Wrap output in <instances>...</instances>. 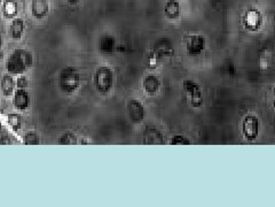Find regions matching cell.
Listing matches in <instances>:
<instances>
[{
    "label": "cell",
    "mask_w": 275,
    "mask_h": 207,
    "mask_svg": "<svg viewBox=\"0 0 275 207\" xmlns=\"http://www.w3.org/2000/svg\"><path fill=\"white\" fill-rule=\"evenodd\" d=\"M33 63V56L25 49H15L12 51L6 61V69L12 75H22Z\"/></svg>",
    "instance_id": "6da1fadb"
},
{
    "label": "cell",
    "mask_w": 275,
    "mask_h": 207,
    "mask_svg": "<svg viewBox=\"0 0 275 207\" xmlns=\"http://www.w3.org/2000/svg\"><path fill=\"white\" fill-rule=\"evenodd\" d=\"M80 86L79 70L74 66H67L61 69L59 75L60 90L64 93H73Z\"/></svg>",
    "instance_id": "7a4b0ae2"
},
{
    "label": "cell",
    "mask_w": 275,
    "mask_h": 207,
    "mask_svg": "<svg viewBox=\"0 0 275 207\" xmlns=\"http://www.w3.org/2000/svg\"><path fill=\"white\" fill-rule=\"evenodd\" d=\"M93 82L96 89L100 93L106 94L110 92L114 87V72L110 67L101 66L97 68L93 76Z\"/></svg>",
    "instance_id": "3957f363"
},
{
    "label": "cell",
    "mask_w": 275,
    "mask_h": 207,
    "mask_svg": "<svg viewBox=\"0 0 275 207\" xmlns=\"http://www.w3.org/2000/svg\"><path fill=\"white\" fill-rule=\"evenodd\" d=\"M242 132L248 141L257 140L259 135V120L256 115H247L243 118Z\"/></svg>",
    "instance_id": "277c9868"
},
{
    "label": "cell",
    "mask_w": 275,
    "mask_h": 207,
    "mask_svg": "<svg viewBox=\"0 0 275 207\" xmlns=\"http://www.w3.org/2000/svg\"><path fill=\"white\" fill-rule=\"evenodd\" d=\"M127 114L133 123H140L146 117V110L144 104L140 100L132 98L127 101Z\"/></svg>",
    "instance_id": "5b68a950"
},
{
    "label": "cell",
    "mask_w": 275,
    "mask_h": 207,
    "mask_svg": "<svg viewBox=\"0 0 275 207\" xmlns=\"http://www.w3.org/2000/svg\"><path fill=\"white\" fill-rule=\"evenodd\" d=\"M183 88H185L186 92L188 93V96L191 97V101L193 107H201L203 105V96H202V90L201 88L195 81L187 80L183 83Z\"/></svg>",
    "instance_id": "8992f818"
},
{
    "label": "cell",
    "mask_w": 275,
    "mask_h": 207,
    "mask_svg": "<svg viewBox=\"0 0 275 207\" xmlns=\"http://www.w3.org/2000/svg\"><path fill=\"white\" fill-rule=\"evenodd\" d=\"M31 103V97L26 89H18L13 93V105L16 110L25 111L29 108Z\"/></svg>",
    "instance_id": "52a82bcc"
},
{
    "label": "cell",
    "mask_w": 275,
    "mask_h": 207,
    "mask_svg": "<svg viewBox=\"0 0 275 207\" xmlns=\"http://www.w3.org/2000/svg\"><path fill=\"white\" fill-rule=\"evenodd\" d=\"M205 49V38L202 35H194L186 44V51L189 56H199Z\"/></svg>",
    "instance_id": "ba28073f"
},
{
    "label": "cell",
    "mask_w": 275,
    "mask_h": 207,
    "mask_svg": "<svg viewBox=\"0 0 275 207\" xmlns=\"http://www.w3.org/2000/svg\"><path fill=\"white\" fill-rule=\"evenodd\" d=\"M144 143L148 145H158L164 143L162 132L154 125H148L144 130Z\"/></svg>",
    "instance_id": "9c48e42d"
},
{
    "label": "cell",
    "mask_w": 275,
    "mask_h": 207,
    "mask_svg": "<svg viewBox=\"0 0 275 207\" xmlns=\"http://www.w3.org/2000/svg\"><path fill=\"white\" fill-rule=\"evenodd\" d=\"M30 8L33 18L44 19L50 12V2L49 0H31Z\"/></svg>",
    "instance_id": "30bf717a"
},
{
    "label": "cell",
    "mask_w": 275,
    "mask_h": 207,
    "mask_svg": "<svg viewBox=\"0 0 275 207\" xmlns=\"http://www.w3.org/2000/svg\"><path fill=\"white\" fill-rule=\"evenodd\" d=\"M25 20L19 18V16L12 19L11 25H9V29H8V35L12 39H14V40L21 39L23 33H25Z\"/></svg>",
    "instance_id": "8fae6325"
},
{
    "label": "cell",
    "mask_w": 275,
    "mask_h": 207,
    "mask_svg": "<svg viewBox=\"0 0 275 207\" xmlns=\"http://www.w3.org/2000/svg\"><path fill=\"white\" fill-rule=\"evenodd\" d=\"M16 87V81L14 80L12 74H5L2 75L1 80H0V90H1V93L4 94L5 97H11L13 96L15 91Z\"/></svg>",
    "instance_id": "7c38bea8"
},
{
    "label": "cell",
    "mask_w": 275,
    "mask_h": 207,
    "mask_svg": "<svg viewBox=\"0 0 275 207\" xmlns=\"http://www.w3.org/2000/svg\"><path fill=\"white\" fill-rule=\"evenodd\" d=\"M142 87H144L146 93L155 94L158 92L159 88H161V81L154 74H149V75L145 77L144 82H142Z\"/></svg>",
    "instance_id": "4fadbf2b"
},
{
    "label": "cell",
    "mask_w": 275,
    "mask_h": 207,
    "mask_svg": "<svg viewBox=\"0 0 275 207\" xmlns=\"http://www.w3.org/2000/svg\"><path fill=\"white\" fill-rule=\"evenodd\" d=\"M2 14L7 19H14L19 14V4L16 0H2Z\"/></svg>",
    "instance_id": "5bb4252c"
},
{
    "label": "cell",
    "mask_w": 275,
    "mask_h": 207,
    "mask_svg": "<svg viewBox=\"0 0 275 207\" xmlns=\"http://www.w3.org/2000/svg\"><path fill=\"white\" fill-rule=\"evenodd\" d=\"M98 47H99L100 52L103 54L113 53L115 49V38L110 35L101 36L99 43H98Z\"/></svg>",
    "instance_id": "9a60e30c"
},
{
    "label": "cell",
    "mask_w": 275,
    "mask_h": 207,
    "mask_svg": "<svg viewBox=\"0 0 275 207\" xmlns=\"http://www.w3.org/2000/svg\"><path fill=\"white\" fill-rule=\"evenodd\" d=\"M164 13L166 18L171 20L178 19L180 15V4L178 0H168L165 4Z\"/></svg>",
    "instance_id": "2e32d148"
},
{
    "label": "cell",
    "mask_w": 275,
    "mask_h": 207,
    "mask_svg": "<svg viewBox=\"0 0 275 207\" xmlns=\"http://www.w3.org/2000/svg\"><path fill=\"white\" fill-rule=\"evenodd\" d=\"M57 143L61 145H76L78 143L77 136L71 131H67L62 134L57 140Z\"/></svg>",
    "instance_id": "e0dca14e"
},
{
    "label": "cell",
    "mask_w": 275,
    "mask_h": 207,
    "mask_svg": "<svg viewBox=\"0 0 275 207\" xmlns=\"http://www.w3.org/2000/svg\"><path fill=\"white\" fill-rule=\"evenodd\" d=\"M23 143L25 145H39L40 144V136L38 132L30 130L26 131L23 135Z\"/></svg>",
    "instance_id": "ac0fdd59"
},
{
    "label": "cell",
    "mask_w": 275,
    "mask_h": 207,
    "mask_svg": "<svg viewBox=\"0 0 275 207\" xmlns=\"http://www.w3.org/2000/svg\"><path fill=\"white\" fill-rule=\"evenodd\" d=\"M7 121L14 131H19L22 127V118L18 113H9L7 115Z\"/></svg>",
    "instance_id": "d6986e66"
},
{
    "label": "cell",
    "mask_w": 275,
    "mask_h": 207,
    "mask_svg": "<svg viewBox=\"0 0 275 207\" xmlns=\"http://www.w3.org/2000/svg\"><path fill=\"white\" fill-rule=\"evenodd\" d=\"M155 51H156L155 54L157 57L168 56V54L171 53V51H172L171 44H170L169 42H166V40H163V43H157V44H156Z\"/></svg>",
    "instance_id": "ffe728a7"
},
{
    "label": "cell",
    "mask_w": 275,
    "mask_h": 207,
    "mask_svg": "<svg viewBox=\"0 0 275 207\" xmlns=\"http://www.w3.org/2000/svg\"><path fill=\"white\" fill-rule=\"evenodd\" d=\"M170 144L171 145H189L191 144V141L188 140V138L183 137V136H175V137L171 138V141H170Z\"/></svg>",
    "instance_id": "44dd1931"
},
{
    "label": "cell",
    "mask_w": 275,
    "mask_h": 207,
    "mask_svg": "<svg viewBox=\"0 0 275 207\" xmlns=\"http://www.w3.org/2000/svg\"><path fill=\"white\" fill-rule=\"evenodd\" d=\"M16 87H18V89H26L29 87V80L25 74L19 75L18 80H16Z\"/></svg>",
    "instance_id": "7402d4cb"
},
{
    "label": "cell",
    "mask_w": 275,
    "mask_h": 207,
    "mask_svg": "<svg viewBox=\"0 0 275 207\" xmlns=\"http://www.w3.org/2000/svg\"><path fill=\"white\" fill-rule=\"evenodd\" d=\"M4 40H2V37L0 36V58L4 57V50H2V46H4Z\"/></svg>",
    "instance_id": "603a6c76"
},
{
    "label": "cell",
    "mask_w": 275,
    "mask_h": 207,
    "mask_svg": "<svg viewBox=\"0 0 275 207\" xmlns=\"http://www.w3.org/2000/svg\"><path fill=\"white\" fill-rule=\"evenodd\" d=\"M67 1H68V2H69V4H70V5H76V4H77V2H78V1H79V0H67Z\"/></svg>",
    "instance_id": "cb8c5ba5"
},
{
    "label": "cell",
    "mask_w": 275,
    "mask_h": 207,
    "mask_svg": "<svg viewBox=\"0 0 275 207\" xmlns=\"http://www.w3.org/2000/svg\"><path fill=\"white\" fill-rule=\"evenodd\" d=\"M273 105H274V107H275V88H274V101H273Z\"/></svg>",
    "instance_id": "d4e9b609"
},
{
    "label": "cell",
    "mask_w": 275,
    "mask_h": 207,
    "mask_svg": "<svg viewBox=\"0 0 275 207\" xmlns=\"http://www.w3.org/2000/svg\"><path fill=\"white\" fill-rule=\"evenodd\" d=\"M1 2H2V0H0V4H1Z\"/></svg>",
    "instance_id": "484cf974"
}]
</instances>
